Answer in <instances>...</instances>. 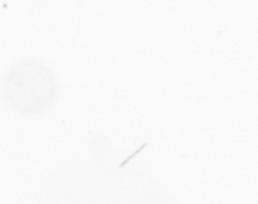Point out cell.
Wrapping results in <instances>:
<instances>
[{"label":"cell","instance_id":"1","mask_svg":"<svg viewBox=\"0 0 258 204\" xmlns=\"http://www.w3.org/2000/svg\"><path fill=\"white\" fill-rule=\"evenodd\" d=\"M3 93L8 105L24 115L39 114L56 98L54 77L43 66L24 62L14 67L5 80Z\"/></svg>","mask_w":258,"mask_h":204},{"label":"cell","instance_id":"2","mask_svg":"<svg viewBox=\"0 0 258 204\" xmlns=\"http://www.w3.org/2000/svg\"><path fill=\"white\" fill-rule=\"evenodd\" d=\"M147 144H147V143H146V144H143V145H142V147H140V148H139V150H137V151H135V153H133V154H132V155H131V156H129V158H128V159H126V160H125V161H124V162H123V163H122V164H121V165H120V167H122V166H123V165H125V164H126V163H127V162H128V161H129V159H132V157H133V156H135V155H136V154H138V153H139V152H140V151H141V150H142V149H143V148H144V147H146V145H147Z\"/></svg>","mask_w":258,"mask_h":204}]
</instances>
